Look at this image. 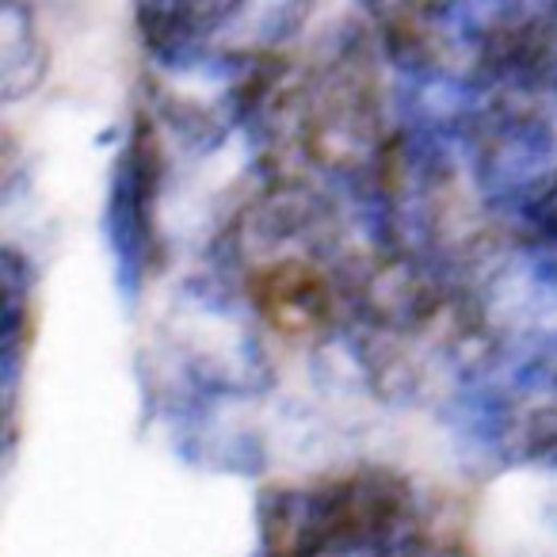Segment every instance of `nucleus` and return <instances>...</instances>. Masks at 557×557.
<instances>
[{"instance_id":"obj_2","label":"nucleus","mask_w":557,"mask_h":557,"mask_svg":"<svg viewBox=\"0 0 557 557\" xmlns=\"http://www.w3.org/2000/svg\"><path fill=\"white\" fill-rule=\"evenodd\" d=\"M24 329H27V298L24 278L0 263V386L12 389L24 356Z\"/></svg>"},{"instance_id":"obj_1","label":"nucleus","mask_w":557,"mask_h":557,"mask_svg":"<svg viewBox=\"0 0 557 557\" xmlns=\"http://www.w3.org/2000/svg\"><path fill=\"white\" fill-rule=\"evenodd\" d=\"M146 202H149V149L146 138H131L115 164L108 195V240L119 263V278L134 290L146 256Z\"/></svg>"}]
</instances>
